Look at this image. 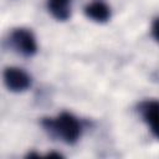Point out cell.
I'll return each mask as SVG.
<instances>
[{
  "label": "cell",
  "instance_id": "cell-1",
  "mask_svg": "<svg viewBox=\"0 0 159 159\" xmlns=\"http://www.w3.org/2000/svg\"><path fill=\"white\" fill-rule=\"evenodd\" d=\"M41 123L52 137H58L67 144L76 143L81 135V125L77 118L67 112L61 113L56 119L43 118Z\"/></svg>",
  "mask_w": 159,
  "mask_h": 159
},
{
  "label": "cell",
  "instance_id": "cell-2",
  "mask_svg": "<svg viewBox=\"0 0 159 159\" xmlns=\"http://www.w3.org/2000/svg\"><path fill=\"white\" fill-rule=\"evenodd\" d=\"M11 43L12 46L24 56H32L37 51V45L32 32L27 29H15L11 32Z\"/></svg>",
  "mask_w": 159,
  "mask_h": 159
},
{
  "label": "cell",
  "instance_id": "cell-3",
  "mask_svg": "<svg viewBox=\"0 0 159 159\" xmlns=\"http://www.w3.org/2000/svg\"><path fill=\"white\" fill-rule=\"evenodd\" d=\"M4 82L10 91L22 92L31 86V77L21 68L7 67L4 71Z\"/></svg>",
  "mask_w": 159,
  "mask_h": 159
},
{
  "label": "cell",
  "instance_id": "cell-4",
  "mask_svg": "<svg viewBox=\"0 0 159 159\" xmlns=\"http://www.w3.org/2000/svg\"><path fill=\"white\" fill-rule=\"evenodd\" d=\"M139 111L152 133L159 139V101H145L139 104Z\"/></svg>",
  "mask_w": 159,
  "mask_h": 159
},
{
  "label": "cell",
  "instance_id": "cell-5",
  "mask_svg": "<svg viewBox=\"0 0 159 159\" xmlns=\"http://www.w3.org/2000/svg\"><path fill=\"white\" fill-rule=\"evenodd\" d=\"M84 14L96 22H106L111 17V9L102 1H94L84 6Z\"/></svg>",
  "mask_w": 159,
  "mask_h": 159
},
{
  "label": "cell",
  "instance_id": "cell-6",
  "mask_svg": "<svg viewBox=\"0 0 159 159\" xmlns=\"http://www.w3.org/2000/svg\"><path fill=\"white\" fill-rule=\"evenodd\" d=\"M47 7L52 16L60 21H66L71 16V0H48Z\"/></svg>",
  "mask_w": 159,
  "mask_h": 159
},
{
  "label": "cell",
  "instance_id": "cell-7",
  "mask_svg": "<svg viewBox=\"0 0 159 159\" xmlns=\"http://www.w3.org/2000/svg\"><path fill=\"white\" fill-rule=\"evenodd\" d=\"M152 34H153L154 39L159 42V17H157V19L153 21V25H152Z\"/></svg>",
  "mask_w": 159,
  "mask_h": 159
},
{
  "label": "cell",
  "instance_id": "cell-8",
  "mask_svg": "<svg viewBox=\"0 0 159 159\" xmlns=\"http://www.w3.org/2000/svg\"><path fill=\"white\" fill-rule=\"evenodd\" d=\"M47 157H50V158H51V157H56V158H61L62 155H61L60 153H53V152H51V153H48V154H47Z\"/></svg>",
  "mask_w": 159,
  "mask_h": 159
},
{
  "label": "cell",
  "instance_id": "cell-9",
  "mask_svg": "<svg viewBox=\"0 0 159 159\" xmlns=\"http://www.w3.org/2000/svg\"><path fill=\"white\" fill-rule=\"evenodd\" d=\"M27 157H29V158H32V157H36V158H39L40 155H39V154H36V153H29V154H27Z\"/></svg>",
  "mask_w": 159,
  "mask_h": 159
}]
</instances>
